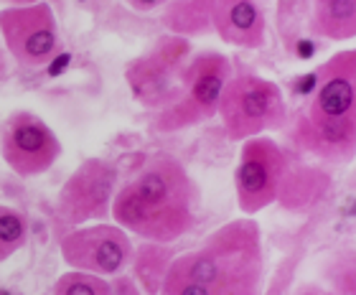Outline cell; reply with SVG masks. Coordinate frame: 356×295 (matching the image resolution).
I'll list each match as a JSON object with an SVG mask.
<instances>
[{"label": "cell", "mask_w": 356, "mask_h": 295, "mask_svg": "<svg viewBox=\"0 0 356 295\" xmlns=\"http://www.w3.org/2000/svg\"><path fill=\"white\" fill-rule=\"evenodd\" d=\"M201 189L171 153H153L112 196L110 216L127 234L173 244L199 221Z\"/></svg>", "instance_id": "1"}, {"label": "cell", "mask_w": 356, "mask_h": 295, "mask_svg": "<svg viewBox=\"0 0 356 295\" xmlns=\"http://www.w3.org/2000/svg\"><path fill=\"white\" fill-rule=\"evenodd\" d=\"M158 295H265V244L252 216L232 219L178 252Z\"/></svg>", "instance_id": "2"}, {"label": "cell", "mask_w": 356, "mask_h": 295, "mask_svg": "<svg viewBox=\"0 0 356 295\" xmlns=\"http://www.w3.org/2000/svg\"><path fill=\"white\" fill-rule=\"evenodd\" d=\"M303 153L326 163H349L356 150V51L323 61L311 102L288 133Z\"/></svg>", "instance_id": "3"}, {"label": "cell", "mask_w": 356, "mask_h": 295, "mask_svg": "<svg viewBox=\"0 0 356 295\" xmlns=\"http://www.w3.org/2000/svg\"><path fill=\"white\" fill-rule=\"evenodd\" d=\"M216 115L227 138L242 143L288 125V102L277 81L254 72H237L224 84Z\"/></svg>", "instance_id": "4"}, {"label": "cell", "mask_w": 356, "mask_h": 295, "mask_svg": "<svg viewBox=\"0 0 356 295\" xmlns=\"http://www.w3.org/2000/svg\"><path fill=\"white\" fill-rule=\"evenodd\" d=\"M232 77L229 59L219 51L191 54V59L184 69V84L181 92L168 107L153 112L150 130L158 135H171L196 127L216 118L219 97Z\"/></svg>", "instance_id": "5"}, {"label": "cell", "mask_w": 356, "mask_h": 295, "mask_svg": "<svg viewBox=\"0 0 356 295\" xmlns=\"http://www.w3.org/2000/svg\"><path fill=\"white\" fill-rule=\"evenodd\" d=\"M193 54L191 38L163 33L135 59L127 61L125 84L143 110L158 112L168 107L181 92L184 69Z\"/></svg>", "instance_id": "6"}, {"label": "cell", "mask_w": 356, "mask_h": 295, "mask_svg": "<svg viewBox=\"0 0 356 295\" xmlns=\"http://www.w3.org/2000/svg\"><path fill=\"white\" fill-rule=\"evenodd\" d=\"M0 38L10 59L23 69H41L61 51V33L56 13L46 0L0 10Z\"/></svg>", "instance_id": "7"}, {"label": "cell", "mask_w": 356, "mask_h": 295, "mask_svg": "<svg viewBox=\"0 0 356 295\" xmlns=\"http://www.w3.org/2000/svg\"><path fill=\"white\" fill-rule=\"evenodd\" d=\"M120 170L107 158H87L76 166L56 193V216L74 229L110 216L112 196L118 191Z\"/></svg>", "instance_id": "8"}, {"label": "cell", "mask_w": 356, "mask_h": 295, "mask_svg": "<svg viewBox=\"0 0 356 295\" xmlns=\"http://www.w3.org/2000/svg\"><path fill=\"white\" fill-rule=\"evenodd\" d=\"M288 153L267 135L242 141L239 161L234 168V196L245 216H254L273 207L280 193L282 176L288 168Z\"/></svg>", "instance_id": "9"}, {"label": "cell", "mask_w": 356, "mask_h": 295, "mask_svg": "<svg viewBox=\"0 0 356 295\" xmlns=\"http://www.w3.org/2000/svg\"><path fill=\"white\" fill-rule=\"evenodd\" d=\"M133 247L135 244L125 229L107 221L69 229L59 239L61 260L69 265V270H82L102 278L125 273L133 257Z\"/></svg>", "instance_id": "10"}, {"label": "cell", "mask_w": 356, "mask_h": 295, "mask_svg": "<svg viewBox=\"0 0 356 295\" xmlns=\"http://www.w3.org/2000/svg\"><path fill=\"white\" fill-rule=\"evenodd\" d=\"M0 155L15 176L36 178L61 158V141L36 112L15 110L0 130Z\"/></svg>", "instance_id": "11"}, {"label": "cell", "mask_w": 356, "mask_h": 295, "mask_svg": "<svg viewBox=\"0 0 356 295\" xmlns=\"http://www.w3.org/2000/svg\"><path fill=\"white\" fill-rule=\"evenodd\" d=\"M211 33L237 49H262L267 41V21L257 0H207Z\"/></svg>", "instance_id": "12"}, {"label": "cell", "mask_w": 356, "mask_h": 295, "mask_svg": "<svg viewBox=\"0 0 356 295\" xmlns=\"http://www.w3.org/2000/svg\"><path fill=\"white\" fill-rule=\"evenodd\" d=\"M326 191H328V176L321 173V168L303 166V163H296V166L288 163L280 184V193H277V201L285 209L300 212V209L316 207L326 196Z\"/></svg>", "instance_id": "13"}, {"label": "cell", "mask_w": 356, "mask_h": 295, "mask_svg": "<svg viewBox=\"0 0 356 295\" xmlns=\"http://www.w3.org/2000/svg\"><path fill=\"white\" fill-rule=\"evenodd\" d=\"M178 250L176 244L163 242H145L133 247V257H130V270H133V280L145 295H158L163 278L168 273L171 262L176 260Z\"/></svg>", "instance_id": "14"}, {"label": "cell", "mask_w": 356, "mask_h": 295, "mask_svg": "<svg viewBox=\"0 0 356 295\" xmlns=\"http://www.w3.org/2000/svg\"><path fill=\"white\" fill-rule=\"evenodd\" d=\"M311 31L326 41L356 36V0H313Z\"/></svg>", "instance_id": "15"}, {"label": "cell", "mask_w": 356, "mask_h": 295, "mask_svg": "<svg viewBox=\"0 0 356 295\" xmlns=\"http://www.w3.org/2000/svg\"><path fill=\"white\" fill-rule=\"evenodd\" d=\"M163 23L176 36L193 38L201 36V33H211L207 15V0H171L165 6Z\"/></svg>", "instance_id": "16"}, {"label": "cell", "mask_w": 356, "mask_h": 295, "mask_svg": "<svg viewBox=\"0 0 356 295\" xmlns=\"http://www.w3.org/2000/svg\"><path fill=\"white\" fill-rule=\"evenodd\" d=\"M29 239V221L21 212L0 204V265L23 250Z\"/></svg>", "instance_id": "17"}, {"label": "cell", "mask_w": 356, "mask_h": 295, "mask_svg": "<svg viewBox=\"0 0 356 295\" xmlns=\"http://www.w3.org/2000/svg\"><path fill=\"white\" fill-rule=\"evenodd\" d=\"M51 295H112V285L102 275L69 270L54 282Z\"/></svg>", "instance_id": "18"}, {"label": "cell", "mask_w": 356, "mask_h": 295, "mask_svg": "<svg viewBox=\"0 0 356 295\" xmlns=\"http://www.w3.org/2000/svg\"><path fill=\"white\" fill-rule=\"evenodd\" d=\"M110 285H112V295H145L138 288V282L133 280V275H125V273L115 275V280Z\"/></svg>", "instance_id": "19"}, {"label": "cell", "mask_w": 356, "mask_h": 295, "mask_svg": "<svg viewBox=\"0 0 356 295\" xmlns=\"http://www.w3.org/2000/svg\"><path fill=\"white\" fill-rule=\"evenodd\" d=\"M171 3V0H130V6L135 10H143V13H148V10H158V8H165Z\"/></svg>", "instance_id": "20"}, {"label": "cell", "mask_w": 356, "mask_h": 295, "mask_svg": "<svg viewBox=\"0 0 356 295\" xmlns=\"http://www.w3.org/2000/svg\"><path fill=\"white\" fill-rule=\"evenodd\" d=\"M296 295H334V290H326L323 285H313V282H308V285H300V288L296 290Z\"/></svg>", "instance_id": "21"}, {"label": "cell", "mask_w": 356, "mask_h": 295, "mask_svg": "<svg viewBox=\"0 0 356 295\" xmlns=\"http://www.w3.org/2000/svg\"><path fill=\"white\" fill-rule=\"evenodd\" d=\"M8 77H10V56H8L3 44H0V84H3Z\"/></svg>", "instance_id": "22"}]
</instances>
